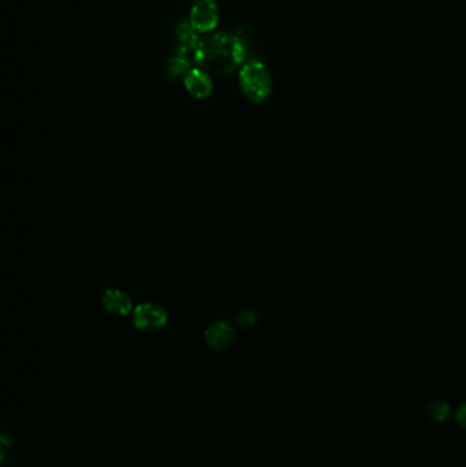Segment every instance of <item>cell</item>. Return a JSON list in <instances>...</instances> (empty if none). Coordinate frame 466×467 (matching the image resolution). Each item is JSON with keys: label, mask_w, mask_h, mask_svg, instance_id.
<instances>
[{"label": "cell", "mask_w": 466, "mask_h": 467, "mask_svg": "<svg viewBox=\"0 0 466 467\" xmlns=\"http://www.w3.org/2000/svg\"><path fill=\"white\" fill-rule=\"evenodd\" d=\"M257 320H259V317H257L256 312L250 310V309H245V310L240 312L238 316H237V324L242 330L253 328L257 324Z\"/></svg>", "instance_id": "obj_9"}, {"label": "cell", "mask_w": 466, "mask_h": 467, "mask_svg": "<svg viewBox=\"0 0 466 467\" xmlns=\"http://www.w3.org/2000/svg\"><path fill=\"white\" fill-rule=\"evenodd\" d=\"M240 86L247 100L256 104L264 103L273 92V81L266 64L250 60L240 70Z\"/></svg>", "instance_id": "obj_2"}, {"label": "cell", "mask_w": 466, "mask_h": 467, "mask_svg": "<svg viewBox=\"0 0 466 467\" xmlns=\"http://www.w3.org/2000/svg\"><path fill=\"white\" fill-rule=\"evenodd\" d=\"M235 330L226 321L212 323L204 333L205 343L217 351H223L231 347L235 342Z\"/></svg>", "instance_id": "obj_5"}, {"label": "cell", "mask_w": 466, "mask_h": 467, "mask_svg": "<svg viewBox=\"0 0 466 467\" xmlns=\"http://www.w3.org/2000/svg\"><path fill=\"white\" fill-rule=\"evenodd\" d=\"M167 320L165 307L158 303H141L133 310V323L142 332H158L165 328Z\"/></svg>", "instance_id": "obj_4"}, {"label": "cell", "mask_w": 466, "mask_h": 467, "mask_svg": "<svg viewBox=\"0 0 466 467\" xmlns=\"http://www.w3.org/2000/svg\"><path fill=\"white\" fill-rule=\"evenodd\" d=\"M455 421H457V424L462 429H465L466 431V402L457 409V412H455Z\"/></svg>", "instance_id": "obj_10"}, {"label": "cell", "mask_w": 466, "mask_h": 467, "mask_svg": "<svg viewBox=\"0 0 466 467\" xmlns=\"http://www.w3.org/2000/svg\"><path fill=\"white\" fill-rule=\"evenodd\" d=\"M102 305L107 313L116 317H126L133 312L132 298L126 293L115 288L103 293Z\"/></svg>", "instance_id": "obj_7"}, {"label": "cell", "mask_w": 466, "mask_h": 467, "mask_svg": "<svg viewBox=\"0 0 466 467\" xmlns=\"http://www.w3.org/2000/svg\"><path fill=\"white\" fill-rule=\"evenodd\" d=\"M427 415L434 424H444L451 417V406L443 399H435L428 405Z\"/></svg>", "instance_id": "obj_8"}, {"label": "cell", "mask_w": 466, "mask_h": 467, "mask_svg": "<svg viewBox=\"0 0 466 467\" xmlns=\"http://www.w3.org/2000/svg\"><path fill=\"white\" fill-rule=\"evenodd\" d=\"M184 83L189 95L198 100L208 99L214 90V83L211 77L200 69L189 70L184 78Z\"/></svg>", "instance_id": "obj_6"}, {"label": "cell", "mask_w": 466, "mask_h": 467, "mask_svg": "<svg viewBox=\"0 0 466 467\" xmlns=\"http://www.w3.org/2000/svg\"><path fill=\"white\" fill-rule=\"evenodd\" d=\"M191 27L198 33H211L219 24L217 0H194L191 8Z\"/></svg>", "instance_id": "obj_3"}, {"label": "cell", "mask_w": 466, "mask_h": 467, "mask_svg": "<svg viewBox=\"0 0 466 467\" xmlns=\"http://www.w3.org/2000/svg\"><path fill=\"white\" fill-rule=\"evenodd\" d=\"M242 47H240L231 37L214 34L200 44L196 60L203 69L211 73L224 74L231 71L233 67L242 60L240 59Z\"/></svg>", "instance_id": "obj_1"}]
</instances>
